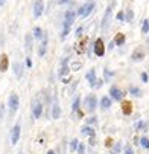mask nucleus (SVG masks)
<instances>
[{
	"label": "nucleus",
	"mask_w": 149,
	"mask_h": 154,
	"mask_svg": "<svg viewBox=\"0 0 149 154\" xmlns=\"http://www.w3.org/2000/svg\"><path fill=\"white\" fill-rule=\"evenodd\" d=\"M93 51L97 57H103L105 55V45H103V41L102 38H97L94 41V45H93Z\"/></svg>",
	"instance_id": "f257e3e1"
},
{
	"label": "nucleus",
	"mask_w": 149,
	"mask_h": 154,
	"mask_svg": "<svg viewBox=\"0 0 149 154\" xmlns=\"http://www.w3.org/2000/svg\"><path fill=\"white\" fill-rule=\"evenodd\" d=\"M85 105H87V112H94L96 110V105H97V99L94 95H90L87 96V99H85Z\"/></svg>",
	"instance_id": "f03ea898"
},
{
	"label": "nucleus",
	"mask_w": 149,
	"mask_h": 154,
	"mask_svg": "<svg viewBox=\"0 0 149 154\" xmlns=\"http://www.w3.org/2000/svg\"><path fill=\"white\" fill-rule=\"evenodd\" d=\"M8 105H9V108H11V112L15 113V112H17V108H18V105H20V98H18L15 93H12V95L9 96Z\"/></svg>",
	"instance_id": "7ed1b4c3"
},
{
	"label": "nucleus",
	"mask_w": 149,
	"mask_h": 154,
	"mask_svg": "<svg viewBox=\"0 0 149 154\" xmlns=\"http://www.w3.org/2000/svg\"><path fill=\"white\" fill-rule=\"evenodd\" d=\"M43 11H44V2H43V0H35V3H34V17L38 18L43 14Z\"/></svg>",
	"instance_id": "20e7f679"
},
{
	"label": "nucleus",
	"mask_w": 149,
	"mask_h": 154,
	"mask_svg": "<svg viewBox=\"0 0 149 154\" xmlns=\"http://www.w3.org/2000/svg\"><path fill=\"white\" fill-rule=\"evenodd\" d=\"M87 43H88V38L85 37V38H82L78 45L75 46V51H76V54H79V55H82L85 51H87Z\"/></svg>",
	"instance_id": "39448f33"
},
{
	"label": "nucleus",
	"mask_w": 149,
	"mask_h": 154,
	"mask_svg": "<svg viewBox=\"0 0 149 154\" xmlns=\"http://www.w3.org/2000/svg\"><path fill=\"white\" fill-rule=\"evenodd\" d=\"M20 124H17V125H14V128H12V133H11V143L12 145H15L17 142H18V139H20Z\"/></svg>",
	"instance_id": "423d86ee"
},
{
	"label": "nucleus",
	"mask_w": 149,
	"mask_h": 154,
	"mask_svg": "<svg viewBox=\"0 0 149 154\" xmlns=\"http://www.w3.org/2000/svg\"><path fill=\"white\" fill-rule=\"evenodd\" d=\"M93 8H94V3H87V5H84V6L79 9V15H81V17H87V15H90L91 11H93Z\"/></svg>",
	"instance_id": "0eeeda50"
},
{
	"label": "nucleus",
	"mask_w": 149,
	"mask_h": 154,
	"mask_svg": "<svg viewBox=\"0 0 149 154\" xmlns=\"http://www.w3.org/2000/svg\"><path fill=\"white\" fill-rule=\"evenodd\" d=\"M41 113H43V104L41 102H34V105H32V115H34V118L38 119L41 116Z\"/></svg>",
	"instance_id": "6e6552de"
},
{
	"label": "nucleus",
	"mask_w": 149,
	"mask_h": 154,
	"mask_svg": "<svg viewBox=\"0 0 149 154\" xmlns=\"http://www.w3.org/2000/svg\"><path fill=\"white\" fill-rule=\"evenodd\" d=\"M75 21V12L73 11H67L66 12V18H64V28H70V25Z\"/></svg>",
	"instance_id": "1a4fd4ad"
},
{
	"label": "nucleus",
	"mask_w": 149,
	"mask_h": 154,
	"mask_svg": "<svg viewBox=\"0 0 149 154\" xmlns=\"http://www.w3.org/2000/svg\"><path fill=\"white\" fill-rule=\"evenodd\" d=\"M8 67H9V58H8V55L3 54L0 57V72H6Z\"/></svg>",
	"instance_id": "9d476101"
},
{
	"label": "nucleus",
	"mask_w": 149,
	"mask_h": 154,
	"mask_svg": "<svg viewBox=\"0 0 149 154\" xmlns=\"http://www.w3.org/2000/svg\"><path fill=\"white\" fill-rule=\"evenodd\" d=\"M110 93H111V98L116 99V101H122V98H123V95H125L122 90L117 89V87H111V89H110Z\"/></svg>",
	"instance_id": "9b49d317"
},
{
	"label": "nucleus",
	"mask_w": 149,
	"mask_h": 154,
	"mask_svg": "<svg viewBox=\"0 0 149 154\" xmlns=\"http://www.w3.org/2000/svg\"><path fill=\"white\" fill-rule=\"evenodd\" d=\"M14 73H15L17 78L23 76V64L21 63H14Z\"/></svg>",
	"instance_id": "f8f14e48"
},
{
	"label": "nucleus",
	"mask_w": 149,
	"mask_h": 154,
	"mask_svg": "<svg viewBox=\"0 0 149 154\" xmlns=\"http://www.w3.org/2000/svg\"><path fill=\"white\" fill-rule=\"evenodd\" d=\"M46 51H47V38L44 37L41 41V45H40V51H38V55L40 57H44L46 55Z\"/></svg>",
	"instance_id": "ddd939ff"
},
{
	"label": "nucleus",
	"mask_w": 149,
	"mask_h": 154,
	"mask_svg": "<svg viewBox=\"0 0 149 154\" xmlns=\"http://www.w3.org/2000/svg\"><path fill=\"white\" fill-rule=\"evenodd\" d=\"M111 11H113V8H111V6L106 8L105 15H103V20H102V28H105L106 25H108V21H110V15H111Z\"/></svg>",
	"instance_id": "4468645a"
},
{
	"label": "nucleus",
	"mask_w": 149,
	"mask_h": 154,
	"mask_svg": "<svg viewBox=\"0 0 149 154\" xmlns=\"http://www.w3.org/2000/svg\"><path fill=\"white\" fill-rule=\"evenodd\" d=\"M85 78H87V81H88V84H90V85H93V84H94V81H96V70H94V69L88 70V73L85 75Z\"/></svg>",
	"instance_id": "2eb2a0df"
},
{
	"label": "nucleus",
	"mask_w": 149,
	"mask_h": 154,
	"mask_svg": "<svg viewBox=\"0 0 149 154\" xmlns=\"http://www.w3.org/2000/svg\"><path fill=\"white\" fill-rule=\"evenodd\" d=\"M122 110H123V113H125V115H131V112H133V105H131V102H130V101H123V104H122Z\"/></svg>",
	"instance_id": "dca6fc26"
},
{
	"label": "nucleus",
	"mask_w": 149,
	"mask_h": 154,
	"mask_svg": "<svg viewBox=\"0 0 149 154\" xmlns=\"http://www.w3.org/2000/svg\"><path fill=\"white\" fill-rule=\"evenodd\" d=\"M125 43V35L122 34V32H119L116 37H114V45H117V46H122Z\"/></svg>",
	"instance_id": "f3484780"
},
{
	"label": "nucleus",
	"mask_w": 149,
	"mask_h": 154,
	"mask_svg": "<svg viewBox=\"0 0 149 154\" xmlns=\"http://www.w3.org/2000/svg\"><path fill=\"white\" fill-rule=\"evenodd\" d=\"M67 63H69V58H66V60H64V63H62V67H61V70H59V75H61V76H66V75L69 73Z\"/></svg>",
	"instance_id": "a211bd4d"
},
{
	"label": "nucleus",
	"mask_w": 149,
	"mask_h": 154,
	"mask_svg": "<svg viewBox=\"0 0 149 154\" xmlns=\"http://www.w3.org/2000/svg\"><path fill=\"white\" fill-rule=\"evenodd\" d=\"M100 105H102V108H110L111 107V99L108 96H103L100 99Z\"/></svg>",
	"instance_id": "6ab92c4d"
},
{
	"label": "nucleus",
	"mask_w": 149,
	"mask_h": 154,
	"mask_svg": "<svg viewBox=\"0 0 149 154\" xmlns=\"http://www.w3.org/2000/svg\"><path fill=\"white\" fill-rule=\"evenodd\" d=\"M59 115H61V110H59V105L55 102L53 104V113H52V116H53V119H59Z\"/></svg>",
	"instance_id": "aec40b11"
},
{
	"label": "nucleus",
	"mask_w": 149,
	"mask_h": 154,
	"mask_svg": "<svg viewBox=\"0 0 149 154\" xmlns=\"http://www.w3.org/2000/svg\"><path fill=\"white\" fill-rule=\"evenodd\" d=\"M82 134H85V136H94V131H93V128H90V127H84L82 128Z\"/></svg>",
	"instance_id": "412c9836"
},
{
	"label": "nucleus",
	"mask_w": 149,
	"mask_h": 154,
	"mask_svg": "<svg viewBox=\"0 0 149 154\" xmlns=\"http://www.w3.org/2000/svg\"><path fill=\"white\" fill-rule=\"evenodd\" d=\"M34 37H35L37 40L43 38V31H41V28H34Z\"/></svg>",
	"instance_id": "4be33fe9"
},
{
	"label": "nucleus",
	"mask_w": 149,
	"mask_h": 154,
	"mask_svg": "<svg viewBox=\"0 0 149 154\" xmlns=\"http://www.w3.org/2000/svg\"><path fill=\"white\" fill-rule=\"evenodd\" d=\"M31 38H32V35H26V49H28V51H31V49H32V45H31Z\"/></svg>",
	"instance_id": "5701e85b"
},
{
	"label": "nucleus",
	"mask_w": 149,
	"mask_h": 154,
	"mask_svg": "<svg viewBox=\"0 0 149 154\" xmlns=\"http://www.w3.org/2000/svg\"><path fill=\"white\" fill-rule=\"evenodd\" d=\"M79 102H81V99H79V98H76V99H75V102H73V105H72V108L75 110V112H78V110H79Z\"/></svg>",
	"instance_id": "b1692460"
},
{
	"label": "nucleus",
	"mask_w": 149,
	"mask_h": 154,
	"mask_svg": "<svg viewBox=\"0 0 149 154\" xmlns=\"http://www.w3.org/2000/svg\"><path fill=\"white\" fill-rule=\"evenodd\" d=\"M140 142H142V146L149 148V139H148V137H142V139H140Z\"/></svg>",
	"instance_id": "393cba45"
},
{
	"label": "nucleus",
	"mask_w": 149,
	"mask_h": 154,
	"mask_svg": "<svg viewBox=\"0 0 149 154\" xmlns=\"http://www.w3.org/2000/svg\"><path fill=\"white\" fill-rule=\"evenodd\" d=\"M142 31H143L145 34H148V32H149V21H148V20H145V23H143V28H142Z\"/></svg>",
	"instance_id": "a878e982"
},
{
	"label": "nucleus",
	"mask_w": 149,
	"mask_h": 154,
	"mask_svg": "<svg viewBox=\"0 0 149 154\" xmlns=\"http://www.w3.org/2000/svg\"><path fill=\"white\" fill-rule=\"evenodd\" d=\"M78 145H79V142H78L76 139H73V140H72V145H70V146H72V149L75 151V149L78 148Z\"/></svg>",
	"instance_id": "bb28decb"
},
{
	"label": "nucleus",
	"mask_w": 149,
	"mask_h": 154,
	"mask_svg": "<svg viewBox=\"0 0 149 154\" xmlns=\"http://www.w3.org/2000/svg\"><path fill=\"white\" fill-rule=\"evenodd\" d=\"M84 151H85L84 145H82V143H81V145H78V152H79V154H84Z\"/></svg>",
	"instance_id": "cd10ccee"
},
{
	"label": "nucleus",
	"mask_w": 149,
	"mask_h": 154,
	"mask_svg": "<svg viewBox=\"0 0 149 154\" xmlns=\"http://www.w3.org/2000/svg\"><path fill=\"white\" fill-rule=\"evenodd\" d=\"M117 20H120V21H122V20H125V14H123L122 11L117 14Z\"/></svg>",
	"instance_id": "c85d7f7f"
},
{
	"label": "nucleus",
	"mask_w": 149,
	"mask_h": 154,
	"mask_svg": "<svg viewBox=\"0 0 149 154\" xmlns=\"http://www.w3.org/2000/svg\"><path fill=\"white\" fill-rule=\"evenodd\" d=\"M148 79H149L148 73H142V81H143V82H148Z\"/></svg>",
	"instance_id": "c756f323"
},
{
	"label": "nucleus",
	"mask_w": 149,
	"mask_h": 154,
	"mask_svg": "<svg viewBox=\"0 0 149 154\" xmlns=\"http://www.w3.org/2000/svg\"><path fill=\"white\" fill-rule=\"evenodd\" d=\"M125 154H134L133 149H131V146H126V148H125Z\"/></svg>",
	"instance_id": "7c9ffc66"
},
{
	"label": "nucleus",
	"mask_w": 149,
	"mask_h": 154,
	"mask_svg": "<svg viewBox=\"0 0 149 154\" xmlns=\"http://www.w3.org/2000/svg\"><path fill=\"white\" fill-rule=\"evenodd\" d=\"M26 66H28V67H32V60H31L29 57L26 58Z\"/></svg>",
	"instance_id": "2f4dec72"
},
{
	"label": "nucleus",
	"mask_w": 149,
	"mask_h": 154,
	"mask_svg": "<svg viewBox=\"0 0 149 154\" xmlns=\"http://www.w3.org/2000/svg\"><path fill=\"white\" fill-rule=\"evenodd\" d=\"M79 67H81V63H76V64H73V66H72V69H73V70H78Z\"/></svg>",
	"instance_id": "473e14b6"
},
{
	"label": "nucleus",
	"mask_w": 149,
	"mask_h": 154,
	"mask_svg": "<svg viewBox=\"0 0 149 154\" xmlns=\"http://www.w3.org/2000/svg\"><path fill=\"white\" fill-rule=\"evenodd\" d=\"M119 151H120V143H116V146H114V152L117 154Z\"/></svg>",
	"instance_id": "72a5a7b5"
},
{
	"label": "nucleus",
	"mask_w": 149,
	"mask_h": 154,
	"mask_svg": "<svg viewBox=\"0 0 149 154\" xmlns=\"http://www.w3.org/2000/svg\"><path fill=\"white\" fill-rule=\"evenodd\" d=\"M111 143H113V140H111V139H106V142H105V145H106V146H111Z\"/></svg>",
	"instance_id": "f704fd0d"
},
{
	"label": "nucleus",
	"mask_w": 149,
	"mask_h": 154,
	"mask_svg": "<svg viewBox=\"0 0 149 154\" xmlns=\"http://www.w3.org/2000/svg\"><path fill=\"white\" fill-rule=\"evenodd\" d=\"M131 92H133V95H140L139 93V89H131Z\"/></svg>",
	"instance_id": "c9c22d12"
},
{
	"label": "nucleus",
	"mask_w": 149,
	"mask_h": 154,
	"mask_svg": "<svg viewBox=\"0 0 149 154\" xmlns=\"http://www.w3.org/2000/svg\"><path fill=\"white\" fill-rule=\"evenodd\" d=\"M67 2H70V0H58V3H59V5H62V3H67Z\"/></svg>",
	"instance_id": "e433bc0d"
},
{
	"label": "nucleus",
	"mask_w": 149,
	"mask_h": 154,
	"mask_svg": "<svg viewBox=\"0 0 149 154\" xmlns=\"http://www.w3.org/2000/svg\"><path fill=\"white\" fill-rule=\"evenodd\" d=\"M3 116V107H0V118Z\"/></svg>",
	"instance_id": "4c0bfd02"
},
{
	"label": "nucleus",
	"mask_w": 149,
	"mask_h": 154,
	"mask_svg": "<svg viewBox=\"0 0 149 154\" xmlns=\"http://www.w3.org/2000/svg\"><path fill=\"white\" fill-rule=\"evenodd\" d=\"M5 3V0H0V8H2V5Z\"/></svg>",
	"instance_id": "58836bf2"
},
{
	"label": "nucleus",
	"mask_w": 149,
	"mask_h": 154,
	"mask_svg": "<svg viewBox=\"0 0 149 154\" xmlns=\"http://www.w3.org/2000/svg\"><path fill=\"white\" fill-rule=\"evenodd\" d=\"M46 154H55V151H47Z\"/></svg>",
	"instance_id": "ea45409f"
}]
</instances>
